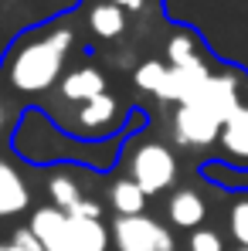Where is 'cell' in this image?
<instances>
[{
    "label": "cell",
    "mask_w": 248,
    "mask_h": 251,
    "mask_svg": "<svg viewBox=\"0 0 248 251\" xmlns=\"http://www.w3.org/2000/svg\"><path fill=\"white\" fill-rule=\"evenodd\" d=\"M177 27H191L211 58L248 78V0H164Z\"/></svg>",
    "instance_id": "3957f363"
},
{
    "label": "cell",
    "mask_w": 248,
    "mask_h": 251,
    "mask_svg": "<svg viewBox=\"0 0 248 251\" xmlns=\"http://www.w3.org/2000/svg\"><path fill=\"white\" fill-rule=\"evenodd\" d=\"M31 207V187L24 183L21 170L0 160V217H17Z\"/></svg>",
    "instance_id": "4fadbf2b"
},
{
    "label": "cell",
    "mask_w": 248,
    "mask_h": 251,
    "mask_svg": "<svg viewBox=\"0 0 248 251\" xmlns=\"http://www.w3.org/2000/svg\"><path fill=\"white\" fill-rule=\"evenodd\" d=\"M0 251H24V248H17L14 241H7V245H0Z\"/></svg>",
    "instance_id": "603a6c76"
},
{
    "label": "cell",
    "mask_w": 248,
    "mask_h": 251,
    "mask_svg": "<svg viewBox=\"0 0 248 251\" xmlns=\"http://www.w3.org/2000/svg\"><path fill=\"white\" fill-rule=\"evenodd\" d=\"M3 132H14V126H10V105H7V99L0 92V136Z\"/></svg>",
    "instance_id": "7402d4cb"
},
{
    "label": "cell",
    "mask_w": 248,
    "mask_h": 251,
    "mask_svg": "<svg viewBox=\"0 0 248 251\" xmlns=\"http://www.w3.org/2000/svg\"><path fill=\"white\" fill-rule=\"evenodd\" d=\"M211 75H214V68H211L207 61H201V65H184V68L170 65V68H166V82H164V88H160V95H157V102H170V105L177 109V105L197 99L201 88L211 82Z\"/></svg>",
    "instance_id": "ba28073f"
},
{
    "label": "cell",
    "mask_w": 248,
    "mask_h": 251,
    "mask_svg": "<svg viewBox=\"0 0 248 251\" xmlns=\"http://www.w3.org/2000/svg\"><path fill=\"white\" fill-rule=\"evenodd\" d=\"M44 187H48V197L55 207L68 210V214H82V217H102V207L92 197H85V190L72 173H51Z\"/></svg>",
    "instance_id": "8fae6325"
},
{
    "label": "cell",
    "mask_w": 248,
    "mask_h": 251,
    "mask_svg": "<svg viewBox=\"0 0 248 251\" xmlns=\"http://www.w3.org/2000/svg\"><path fill=\"white\" fill-rule=\"evenodd\" d=\"M112 248L116 251H177L173 231L160 224V217L136 214L112 221Z\"/></svg>",
    "instance_id": "52a82bcc"
},
{
    "label": "cell",
    "mask_w": 248,
    "mask_h": 251,
    "mask_svg": "<svg viewBox=\"0 0 248 251\" xmlns=\"http://www.w3.org/2000/svg\"><path fill=\"white\" fill-rule=\"evenodd\" d=\"M248 78L238 68H218L211 82L201 88L197 99L184 102L170 116V139L184 150H207L221 139V129L231 119V112L242 105V92Z\"/></svg>",
    "instance_id": "277c9868"
},
{
    "label": "cell",
    "mask_w": 248,
    "mask_h": 251,
    "mask_svg": "<svg viewBox=\"0 0 248 251\" xmlns=\"http://www.w3.org/2000/svg\"><path fill=\"white\" fill-rule=\"evenodd\" d=\"M109 3L123 7L126 14H139V10H146V7H150V0H109Z\"/></svg>",
    "instance_id": "44dd1931"
},
{
    "label": "cell",
    "mask_w": 248,
    "mask_h": 251,
    "mask_svg": "<svg viewBox=\"0 0 248 251\" xmlns=\"http://www.w3.org/2000/svg\"><path fill=\"white\" fill-rule=\"evenodd\" d=\"M187 248H191V251H224V241H221L218 231H211V227H197V231H191Z\"/></svg>",
    "instance_id": "d6986e66"
},
{
    "label": "cell",
    "mask_w": 248,
    "mask_h": 251,
    "mask_svg": "<svg viewBox=\"0 0 248 251\" xmlns=\"http://www.w3.org/2000/svg\"><path fill=\"white\" fill-rule=\"evenodd\" d=\"M133 136L136 132L116 139H82L55 123L44 105H24L14 119L10 150L28 167H85L92 173H109L123 163Z\"/></svg>",
    "instance_id": "6da1fadb"
},
{
    "label": "cell",
    "mask_w": 248,
    "mask_h": 251,
    "mask_svg": "<svg viewBox=\"0 0 248 251\" xmlns=\"http://www.w3.org/2000/svg\"><path fill=\"white\" fill-rule=\"evenodd\" d=\"M28 227L38 234L44 251H109L112 248V227H106L102 217H82L68 210L38 207L31 214Z\"/></svg>",
    "instance_id": "5b68a950"
},
{
    "label": "cell",
    "mask_w": 248,
    "mask_h": 251,
    "mask_svg": "<svg viewBox=\"0 0 248 251\" xmlns=\"http://www.w3.org/2000/svg\"><path fill=\"white\" fill-rule=\"evenodd\" d=\"M10 241H14L17 248H24V251H44V248H41V241H38V234H34L31 227H17Z\"/></svg>",
    "instance_id": "ffe728a7"
},
{
    "label": "cell",
    "mask_w": 248,
    "mask_h": 251,
    "mask_svg": "<svg viewBox=\"0 0 248 251\" xmlns=\"http://www.w3.org/2000/svg\"><path fill=\"white\" fill-rule=\"evenodd\" d=\"M123 160H126V170H129V180H136L146 197L166 194L177 183V173H180V163H177L173 150L166 143H157V139H146V143L126 150Z\"/></svg>",
    "instance_id": "8992f818"
},
{
    "label": "cell",
    "mask_w": 248,
    "mask_h": 251,
    "mask_svg": "<svg viewBox=\"0 0 248 251\" xmlns=\"http://www.w3.org/2000/svg\"><path fill=\"white\" fill-rule=\"evenodd\" d=\"M218 160H224L228 167L248 170V102H242L231 119L221 129V139H218Z\"/></svg>",
    "instance_id": "30bf717a"
},
{
    "label": "cell",
    "mask_w": 248,
    "mask_h": 251,
    "mask_svg": "<svg viewBox=\"0 0 248 251\" xmlns=\"http://www.w3.org/2000/svg\"><path fill=\"white\" fill-rule=\"evenodd\" d=\"M166 217L173 227H184V231H197L207 221V201L194 190V187H180L170 194V204H166Z\"/></svg>",
    "instance_id": "7c38bea8"
},
{
    "label": "cell",
    "mask_w": 248,
    "mask_h": 251,
    "mask_svg": "<svg viewBox=\"0 0 248 251\" xmlns=\"http://www.w3.org/2000/svg\"><path fill=\"white\" fill-rule=\"evenodd\" d=\"M207 51L204 41L191 31V27H180L177 34H170V41H166V65H177V68H184V65H201L207 61Z\"/></svg>",
    "instance_id": "9a60e30c"
},
{
    "label": "cell",
    "mask_w": 248,
    "mask_h": 251,
    "mask_svg": "<svg viewBox=\"0 0 248 251\" xmlns=\"http://www.w3.org/2000/svg\"><path fill=\"white\" fill-rule=\"evenodd\" d=\"M109 92V82H106V75H102V68H95V65H79V68H72L61 85H58V102H68V105H85V102H92V99H99V95H106Z\"/></svg>",
    "instance_id": "9c48e42d"
},
{
    "label": "cell",
    "mask_w": 248,
    "mask_h": 251,
    "mask_svg": "<svg viewBox=\"0 0 248 251\" xmlns=\"http://www.w3.org/2000/svg\"><path fill=\"white\" fill-rule=\"evenodd\" d=\"M228 231L238 248H248V194H238L228 207Z\"/></svg>",
    "instance_id": "ac0fdd59"
},
{
    "label": "cell",
    "mask_w": 248,
    "mask_h": 251,
    "mask_svg": "<svg viewBox=\"0 0 248 251\" xmlns=\"http://www.w3.org/2000/svg\"><path fill=\"white\" fill-rule=\"evenodd\" d=\"M235 251H248V248H235Z\"/></svg>",
    "instance_id": "cb8c5ba5"
},
{
    "label": "cell",
    "mask_w": 248,
    "mask_h": 251,
    "mask_svg": "<svg viewBox=\"0 0 248 251\" xmlns=\"http://www.w3.org/2000/svg\"><path fill=\"white\" fill-rule=\"evenodd\" d=\"M166 61H160V58H146V61H139L136 68H133V82H136V88L139 92H146V95H160V88H164L166 82Z\"/></svg>",
    "instance_id": "e0dca14e"
},
{
    "label": "cell",
    "mask_w": 248,
    "mask_h": 251,
    "mask_svg": "<svg viewBox=\"0 0 248 251\" xmlns=\"http://www.w3.org/2000/svg\"><path fill=\"white\" fill-rule=\"evenodd\" d=\"M72 48H75V10L21 34L7 51L0 72L14 92L41 95L51 85H61V78L68 75L65 65Z\"/></svg>",
    "instance_id": "7a4b0ae2"
},
{
    "label": "cell",
    "mask_w": 248,
    "mask_h": 251,
    "mask_svg": "<svg viewBox=\"0 0 248 251\" xmlns=\"http://www.w3.org/2000/svg\"><path fill=\"white\" fill-rule=\"evenodd\" d=\"M146 194H143V187L136 183V180H129V176H119V180H112V187H109V204L116 210V217H136V214H146Z\"/></svg>",
    "instance_id": "2e32d148"
},
{
    "label": "cell",
    "mask_w": 248,
    "mask_h": 251,
    "mask_svg": "<svg viewBox=\"0 0 248 251\" xmlns=\"http://www.w3.org/2000/svg\"><path fill=\"white\" fill-rule=\"evenodd\" d=\"M85 21H88V31H92L99 41H116V38L126 31V10L116 7V3H109V0L92 3Z\"/></svg>",
    "instance_id": "5bb4252c"
},
{
    "label": "cell",
    "mask_w": 248,
    "mask_h": 251,
    "mask_svg": "<svg viewBox=\"0 0 248 251\" xmlns=\"http://www.w3.org/2000/svg\"><path fill=\"white\" fill-rule=\"evenodd\" d=\"M75 3H82V0H75Z\"/></svg>",
    "instance_id": "d4e9b609"
}]
</instances>
